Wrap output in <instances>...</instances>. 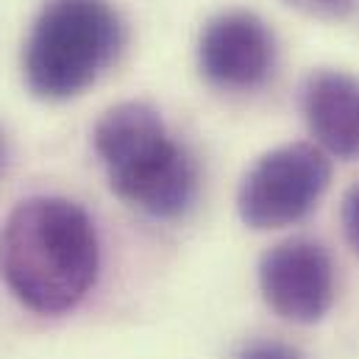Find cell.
Returning a JSON list of instances; mask_svg holds the SVG:
<instances>
[{
	"instance_id": "obj_1",
	"label": "cell",
	"mask_w": 359,
	"mask_h": 359,
	"mask_svg": "<svg viewBox=\"0 0 359 359\" xmlns=\"http://www.w3.org/2000/svg\"><path fill=\"white\" fill-rule=\"evenodd\" d=\"M100 268L92 217L67 198H28L0 229V278L11 295L39 315L79 306Z\"/></svg>"
},
{
	"instance_id": "obj_2",
	"label": "cell",
	"mask_w": 359,
	"mask_h": 359,
	"mask_svg": "<svg viewBox=\"0 0 359 359\" xmlns=\"http://www.w3.org/2000/svg\"><path fill=\"white\" fill-rule=\"evenodd\" d=\"M111 192L156 220H173L189 209L198 189V168L179 145L159 111L142 100L111 106L92 131Z\"/></svg>"
},
{
	"instance_id": "obj_3",
	"label": "cell",
	"mask_w": 359,
	"mask_h": 359,
	"mask_svg": "<svg viewBox=\"0 0 359 359\" xmlns=\"http://www.w3.org/2000/svg\"><path fill=\"white\" fill-rule=\"evenodd\" d=\"M123 42L109 0H45L22 45V81L42 100L76 97L114 65Z\"/></svg>"
},
{
	"instance_id": "obj_4",
	"label": "cell",
	"mask_w": 359,
	"mask_h": 359,
	"mask_svg": "<svg viewBox=\"0 0 359 359\" xmlns=\"http://www.w3.org/2000/svg\"><path fill=\"white\" fill-rule=\"evenodd\" d=\"M332 181L326 154L309 142L265 154L240 184L237 212L248 229L268 231L304 220Z\"/></svg>"
},
{
	"instance_id": "obj_5",
	"label": "cell",
	"mask_w": 359,
	"mask_h": 359,
	"mask_svg": "<svg viewBox=\"0 0 359 359\" xmlns=\"http://www.w3.org/2000/svg\"><path fill=\"white\" fill-rule=\"evenodd\" d=\"M259 287L284 320L315 323L334 304V265L329 251L306 237L273 245L259 262Z\"/></svg>"
},
{
	"instance_id": "obj_6",
	"label": "cell",
	"mask_w": 359,
	"mask_h": 359,
	"mask_svg": "<svg viewBox=\"0 0 359 359\" xmlns=\"http://www.w3.org/2000/svg\"><path fill=\"white\" fill-rule=\"evenodd\" d=\"M276 62V39L262 17L231 8L212 17L198 42V65L217 90L248 92L265 84Z\"/></svg>"
},
{
	"instance_id": "obj_7",
	"label": "cell",
	"mask_w": 359,
	"mask_h": 359,
	"mask_svg": "<svg viewBox=\"0 0 359 359\" xmlns=\"http://www.w3.org/2000/svg\"><path fill=\"white\" fill-rule=\"evenodd\" d=\"M304 117L323 151L359 159V79L340 70H318L304 84Z\"/></svg>"
},
{
	"instance_id": "obj_8",
	"label": "cell",
	"mask_w": 359,
	"mask_h": 359,
	"mask_svg": "<svg viewBox=\"0 0 359 359\" xmlns=\"http://www.w3.org/2000/svg\"><path fill=\"white\" fill-rule=\"evenodd\" d=\"M281 3L318 20H343L357 6V0H281Z\"/></svg>"
},
{
	"instance_id": "obj_9",
	"label": "cell",
	"mask_w": 359,
	"mask_h": 359,
	"mask_svg": "<svg viewBox=\"0 0 359 359\" xmlns=\"http://www.w3.org/2000/svg\"><path fill=\"white\" fill-rule=\"evenodd\" d=\"M343 231H346V240L348 245L359 254V181L343 195Z\"/></svg>"
},
{
	"instance_id": "obj_10",
	"label": "cell",
	"mask_w": 359,
	"mask_h": 359,
	"mask_svg": "<svg viewBox=\"0 0 359 359\" xmlns=\"http://www.w3.org/2000/svg\"><path fill=\"white\" fill-rule=\"evenodd\" d=\"M240 359H301L298 351H292L290 346L284 343H273V340H259V343H251Z\"/></svg>"
},
{
	"instance_id": "obj_11",
	"label": "cell",
	"mask_w": 359,
	"mask_h": 359,
	"mask_svg": "<svg viewBox=\"0 0 359 359\" xmlns=\"http://www.w3.org/2000/svg\"><path fill=\"white\" fill-rule=\"evenodd\" d=\"M3 162H6V140L0 134V170H3Z\"/></svg>"
}]
</instances>
